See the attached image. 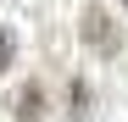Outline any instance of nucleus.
I'll use <instances>...</instances> for the list:
<instances>
[{"instance_id":"1","label":"nucleus","mask_w":128,"mask_h":122,"mask_svg":"<svg viewBox=\"0 0 128 122\" xmlns=\"http://www.w3.org/2000/svg\"><path fill=\"white\" fill-rule=\"evenodd\" d=\"M84 39H89V50H95V56H117V45H122L117 22H112L100 6H84Z\"/></svg>"},{"instance_id":"3","label":"nucleus","mask_w":128,"mask_h":122,"mask_svg":"<svg viewBox=\"0 0 128 122\" xmlns=\"http://www.w3.org/2000/svg\"><path fill=\"white\" fill-rule=\"evenodd\" d=\"M11 50H17V39H11V28H6V22H0V72L11 67Z\"/></svg>"},{"instance_id":"2","label":"nucleus","mask_w":128,"mask_h":122,"mask_svg":"<svg viewBox=\"0 0 128 122\" xmlns=\"http://www.w3.org/2000/svg\"><path fill=\"white\" fill-rule=\"evenodd\" d=\"M11 117H17V122H39V117H45V89H39V83L17 89V94H11Z\"/></svg>"}]
</instances>
